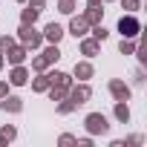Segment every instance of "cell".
I'll use <instances>...</instances> for the list:
<instances>
[{"instance_id": "cell-2", "label": "cell", "mask_w": 147, "mask_h": 147, "mask_svg": "<svg viewBox=\"0 0 147 147\" xmlns=\"http://www.w3.org/2000/svg\"><path fill=\"white\" fill-rule=\"evenodd\" d=\"M121 29H127L124 35H136V29H138V26H136V20H121Z\"/></svg>"}, {"instance_id": "cell-5", "label": "cell", "mask_w": 147, "mask_h": 147, "mask_svg": "<svg viewBox=\"0 0 147 147\" xmlns=\"http://www.w3.org/2000/svg\"><path fill=\"white\" fill-rule=\"evenodd\" d=\"M3 107H6V110H18V98H9Z\"/></svg>"}, {"instance_id": "cell-1", "label": "cell", "mask_w": 147, "mask_h": 147, "mask_svg": "<svg viewBox=\"0 0 147 147\" xmlns=\"http://www.w3.org/2000/svg\"><path fill=\"white\" fill-rule=\"evenodd\" d=\"M90 130H92V133H98V130L104 133V130H107V121H104L101 115H90Z\"/></svg>"}, {"instance_id": "cell-3", "label": "cell", "mask_w": 147, "mask_h": 147, "mask_svg": "<svg viewBox=\"0 0 147 147\" xmlns=\"http://www.w3.org/2000/svg\"><path fill=\"white\" fill-rule=\"evenodd\" d=\"M46 35H49V40H58V38H61V29H58V26H49Z\"/></svg>"}, {"instance_id": "cell-4", "label": "cell", "mask_w": 147, "mask_h": 147, "mask_svg": "<svg viewBox=\"0 0 147 147\" xmlns=\"http://www.w3.org/2000/svg\"><path fill=\"white\" fill-rule=\"evenodd\" d=\"M12 81H15V84H23V81H26V75H23V72L18 69V72H15V78H12Z\"/></svg>"}]
</instances>
